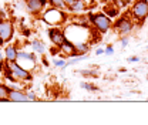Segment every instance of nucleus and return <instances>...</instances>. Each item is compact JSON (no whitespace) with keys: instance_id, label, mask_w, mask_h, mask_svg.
<instances>
[{"instance_id":"12","label":"nucleus","mask_w":148,"mask_h":125,"mask_svg":"<svg viewBox=\"0 0 148 125\" xmlns=\"http://www.w3.org/2000/svg\"><path fill=\"white\" fill-rule=\"evenodd\" d=\"M84 10H87L84 0H74L67 7V13H71V14H81V12H84Z\"/></svg>"},{"instance_id":"24","label":"nucleus","mask_w":148,"mask_h":125,"mask_svg":"<svg viewBox=\"0 0 148 125\" xmlns=\"http://www.w3.org/2000/svg\"><path fill=\"white\" fill-rule=\"evenodd\" d=\"M104 54H107V55H112V54H114V47H112V46H107V47L104 48Z\"/></svg>"},{"instance_id":"14","label":"nucleus","mask_w":148,"mask_h":125,"mask_svg":"<svg viewBox=\"0 0 148 125\" xmlns=\"http://www.w3.org/2000/svg\"><path fill=\"white\" fill-rule=\"evenodd\" d=\"M75 55H86L90 51V43L87 41H81V43H75Z\"/></svg>"},{"instance_id":"5","label":"nucleus","mask_w":148,"mask_h":125,"mask_svg":"<svg viewBox=\"0 0 148 125\" xmlns=\"http://www.w3.org/2000/svg\"><path fill=\"white\" fill-rule=\"evenodd\" d=\"M14 36V24L9 18H0V46L4 47Z\"/></svg>"},{"instance_id":"1","label":"nucleus","mask_w":148,"mask_h":125,"mask_svg":"<svg viewBox=\"0 0 148 125\" xmlns=\"http://www.w3.org/2000/svg\"><path fill=\"white\" fill-rule=\"evenodd\" d=\"M88 18H90L91 27L95 31H98L100 34L108 33L114 24L112 18L110 16H107L106 13H91V14H88Z\"/></svg>"},{"instance_id":"4","label":"nucleus","mask_w":148,"mask_h":125,"mask_svg":"<svg viewBox=\"0 0 148 125\" xmlns=\"http://www.w3.org/2000/svg\"><path fill=\"white\" fill-rule=\"evenodd\" d=\"M131 17L137 23H143L148 18V0H135L131 10H130Z\"/></svg>"},{"instance_id":"22","label":"nucleus","mask_w":148,"mask_h":125,"mask_svg":"<svg viewBox=\"0 0 148 125\" xmlns=\"http://www.w3.org/2000/svg\"><path fill=\"white\" fill-rule=\"evenodd\" d=\"M128 44H130V37L128 36H121L120 37V46H121L123 48H125Z\"/></svg>"},{"instance_id":"20","label":"nucleus","mask_w":148,"mask_h":125,"mask_svg":"<svg viewBox=\"0 0 148 125\" xmlns=\"http://www.w3.org/2000/svg\"><path fill=\"white\" fill-rule=\"evenodd\" d=\"M80 87H81V88L83 89H87V91H97V87H95V85H92L91 83H87V81H81V83H80Z\"/></svg>"},{"instance_id":"7","label":"nucleus","mask_w":148,"mask_h":125,"mask_svg":"<svg viewBox=\"0 0 148 125\" xmlns=\"http://www.w3.org/2000/svg\"><path fill=\"white\" fill-rule=\"evenodd\" d=\"M26 1V12H29L32 16L40 17L41 13L49 7L47 0H24Z\"/></svg>"},{"instance_id":"27","label":"nucleus","mask_w":148,"mask_h":125,"mask_svg":"<svg viewBox=\"0 0 148 125\" xmlns=\"http://www.w3.org/2000/svg\"><path fill=\"white\" fill-rule=\"evenodd\" d=\"M101 54H104V48H101V47L95 48V55H101Z\"/></svg>"},{"instance_id":"2","label":"nucleus","mask_w":148,"mask_h":125,"mask_svg":"<svg viewBox=\"0 0 148 125\" xmlns=\"http://www.w3.org/2000/svg\"><path fill=\"white\" fill-rule=\"evenodd\" d=\"M40 18H41L44 23H47L49 26H51V27L61 26V24L66 21V18H67V12H66V10H61V9H57V7L49 6V7L41 13Z\"/></svg>"},{"instance_id":"10","label":"nucleus","mask_w":148,"mask_h":125,"mask_svg":"<svg viewBox=\"0 0 148 125\" xmlns=\"http://www.w3.org/2000/svg\"><path fill=\"white\" fill-rule=\"evenodd\" d=\"M9 102H27L26 89H10Z\"/></svg>"},{"instance_id":"25","label":"nucleus","mask_w":148,"mask_h":125,"mask_svg":"<svg viewBox=\"0 0 148 125\" xmlns=\"http://www.w3.org/2000/svg\"><path fill=\"white\" fill-rule=\"evenodd\" d=\"M127 61H128V63H138V61H140V57H138V55H131V57L127 58Z\"/></svg>"},{"instance_id":"18","label":"nucleus","mask_w":148,"mask_h":125,"mask_svg":"<svg viewBox=\"0 0 148 125\" xmlns=\"http://www.w3.org/2000/svg\"><path fill=\"white\" fill-rule=\"evenodd\" d=\"M47 1H49V6L57 7V9H61V10L67 12V4L64 3V0H47Z\"/></svg>"},{"instance_id":"15","label":"nucleus","mask_w":148,"mask_h":125,"mask_svg":"<svg viewBox=\"0 0 148 125\" xmlns=\"http://www.w3.org/2000/svg\"><path fill=\"white\" fill-rule=\"evenodd\" d=\"M9 92H10L9 85L6 83H0V102H4V101L9 102Z\"/></svg>"},{"instance_id":"3","label":"nucleus","mask_w":148,"mask_h":125,"mask_svg":"<svg viewBox=\"0 0 148 125\" xmlns=\"http://www.w3.org/2000/svg\"><path fill=\"white\" fill-rule=\"evenodd\" d=\"M135 26H137V21L131 17V14H125V16H121L114 21L112 29L115 30L117 34L128 36L135 30Z\"/></svg>"},{"instance_id":"23","label":"nucleus","mask_w":148,"mask_h":125,"mask_svg":"<svg viewBox=\"0 0 148 125\" xmlns=\"http://www.w3.org/2000/svg\"><path fill=\"white\" fill-rule=\"evenodd\" d=\"M84 4H86V9H92L97 4V0H84Z\"/></svg>"},{"instance_id":"17","label":"nucleus","mask_w":148,"mask_h":125,"mask_svg":"<svg viewBox=\"0 0 148 125\" xmlns=\"http://www.w3.org/2000/svg\"><path fill=\"white\" fill-rule=\"evenodd\" d=\"M53 66L57 67V68H61V70L67 68L69 67L67 66V58L66 57H53Z\"/></svg>"},{"instance_id":"19","label":"nucleus","mask_w":148,"mask_h":125,"mask_svg":"<svg viewBox=\"0 0 148 125\" xmlns=\"http://www.w3.org/2000/svg\"><path fill=\"white\" fill-rule=\"evenodd\" d=\"M78 72H80L81 75H84V77H97V75H98V71H97V70H90V68H81Z\"/></svg>"},{"instance_id":"29","label":"nucleus","mask_w":148,"mask_h":125,"mask_svg":"<svg viewBox=\"0 0 148 125\" xmlns=\"http://www.w3.org/2000/svg\"><path fill=\"white\" fill-rule=\"evenodd\" d=\"M147 50H148V46H147Z\"/></svg>"},{"instance_id":"8","label":"nucleus","mask_w":148,"mask_h":125,"mask_svg":"<svg viewBox=\"0 0 148 125\" xmlns=\"http://www.w3.org/2000/svg\"><path fill=\"white\" fill-rule=\"evenodd\" d=\"M47 34H49V38H50L51 44L56 46V47H58L60 44H63L67 40V36L64 33V29H60L58 26H54V27L49 29Z\"/></svg>"},{"instance_id":"21","label":"nucleus","mask_w":148,"mask_h":125,"mask_svg":"<svg viewBox=\"0 0 148 125\" xmlns=\"http://www.w3.org/2000/svg\"><path fill=\"white\" fill-rule=\"evenodd\" d=\"M26 95H27V102H29V101H37V100H38L37 94L33 89H26Z\"/></svg>"},{"instance_id":"26","label":"nucleus","mask_w":148,"mask_h":125,"mask_svg":"<svg viewBox=\"0 0 148 125\" xmlns=\"http://www.w3.org/2000/svg\"><path fill=\"white\" fill-rule=\"evenodd\" d=\"M4 61H6V60H4V51H3V47L0 46V66H3Z\"/></svg>"},{"instance_id":"28","label":"nucleus","mask_w":148,"mask_h":125,"mask_svg":"<svg viewBox=\"0 0 148 125\" xmlns=\"http://www.w3.org/2000/svg\"><path fill=\"white\" fill-rule=\"evenodd\" d=\"M73 1H74V0H64V3L67 4V7H69V6H70V4H71Z\"/></svg>"},{"instance_id":"16","label":"nucleus","mask_w":148,"mask_h":125,"mask_svg":"<svg viewBox=\"0 0 148 125\" xmlns=\"http://www.w3.org/2000/svg\"><path fill=\"white\" fill-rule=\"evenodd\" d=\"M104 13L112 18V17H115V16L120 13V7H118L115 3H111V4H108V6L106 7V12H104Z\"/></svg>"},{"instance_id":"6","label":"nucleus","mask_w":148,"mask_h":125,"mask_svg":"<svg viewBox=\"0 0 148 125\" xmlns=\"http://www.w3.org/2000/svg\"><path fill=\"white\" fill-rule=\"evenodd\" d=\"M16 61H17L23 68H26V70H29V71H34V68L38 66V60H37L36 54L29 53V51H26V50H18Z\"/></svg>"},{"instance_id":"9","label":"nucleus","mask_w":148,"mask_h":125,"mask_svg":"<svg viewBox=\"0 0 148 125\" xmlns=\"http://www.w3.org/2000/svg\"><path fill=\"white\" fill-rule=\"evenodd\" d=\"M58 53L61 54L63 57H66V58L75 55V46H74V43L67 38L63 44L58 46Z\"/></svg>"},{"instance_id":"13","label":"nucleus","mask_w":148,"mask_h":125,"mask_svg":"<svg viewBox=\"0 0 148 125\" xmlns=\"http://www.w3.org/2000/svg\"><path fill=\"white\" fill-rule=\"evenodd\" d=\"M30 47L33 48V51L37 54H46L47 53V46L44 44V41L43 40H40V38H34V40H32L30 41Z\"/></svg>"},{"instance_id":"11","label":"nucleus","mask_w":148,"mask_h":125,"mask_svg":"<svg viewBox=\"0 0 148 125\" xmlns=\"http://www.w3.org/2000/svg\"><path fill=\"white\" fill-rule=\"evenodd\" d=\"M3 51H4V60L7 63L9 61H16L17 53H18V47L16 44H6L3 47Z\"/></svg>"}]
</instances>
